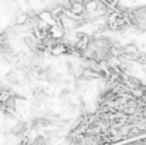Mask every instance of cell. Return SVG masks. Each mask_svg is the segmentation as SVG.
<instances>
[{"instance_id":"cell-1","label":"cell","mask_w":146,"mask_h":145,"mask_svg":"<svg viewBox=\"0 0 146 145\" xmlns=\"http://www.w3.org/2000/svg\"><path fill=\"white\" fill-rule=\"evenodd\" d=\"M68 94H71V90H68V88H64L62 91H60V97L61 98H64V97L68 96Z\"/></svg>"}]
</instances>
